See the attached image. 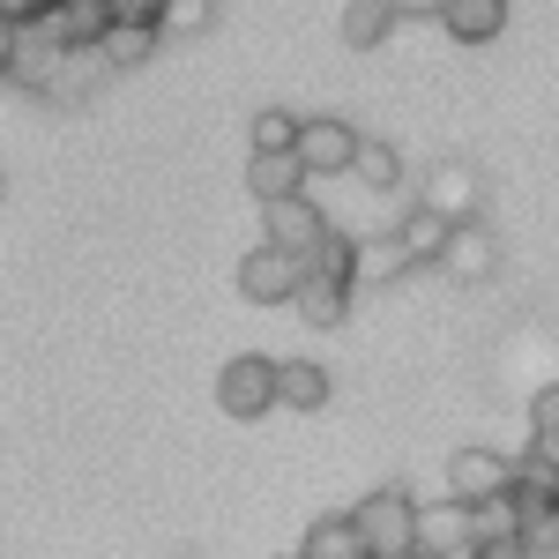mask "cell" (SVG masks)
Returning <instances> with one entry per match:
<instances>
[{
    "label": "cell",
    "instance_id": "4",
    "mask_svg": "<svg viewBox=\"0 0 559 559\" xmlns=\"http://www.w3.org/2000/svg\"><path fill=\"white\" fill-rule=\"evenodd\" d=\"M508 477H515V455H500V448H455L448 455V500H463V508L500 500Z\"/></svg>",
    "mask_w": 559,
    "mask_h": 559
},
{
    "label": "cell",
    "instance_id": "19",
    "mask_svg": "<svg viewBox=\"0 0 559 559\" xmlns=\"http://www.w3.org/2000/svg\"><path fill=\"white\" fill-rule=\"evenodd\" d=\"M530 455L545 471H559V381H545L530 395Z\"/></svg>",
    "mask_w": 559,
    "mask_h": 559
},
{
    "label": "cell",
    "instance_id": "17",
    "mask_svg": "<svg viewBox=\"0 0 559 559\" xmlns=\"http://www.w3.org/2000/svg\"><path fill=\"white\" fill-rule=\"evenodd\" d=\"M395 276H411V254L395 247V231L358 239V254H350V292H358V284H395Z\"/></svg>",
    "mask_w": 559,
    "mask_h": 559
},
{
    "label": "cell",
    "instance_id": "2",
    "mask_svg": "<svg viewBox=\"0 0 559 559\" xmlns=\"http://www.w3.org/2000/svg\"><path fill=\"white\" fill-rule=\"evenodd\" d=\"M216 411H224V418H269V411H276V358H261V350L224 358V373H216Z\"/></svg>",
    "mask_w": 559,
    "mask_h": 559
},
{
    "label": "cell",
    "instance_id": "14",
    "mask_svg": "<svg viewBox=\"0 0 559 559\" xmlns=\"http://www.w3.org/2000/svg\"><path fill=\"white\" fill-rule=\"evenodd\" d=\"M329 366H313V358H276V403L284 411H321L329 403Z\"/></svg>",
    "mask_w": 559,
    "mask_h": 559
},
{
    "label": "cell",
    "instance_id": "30",
    "mask_svg": "<svg viewBox=\"0 0 559 559\" xmlns=\"http://www.w3.org/2000/svg\"><path fill=\"white\" fill-rule=\"evenodd\" d=\"M471 559H522V545H471Z\"/></svg>",
    "mask_w": 559,
    "mask_h": 559
},
{
    "label": "cell",
    "instance_id": "20",
    "mask_svg": "<svg viewBox=\"0 0 559 559\" xmlns=\"http://www.w3.org/2000/svg\"><path fill=\"white\" fill-rule=\"evenodd\" d=\"M292 306H299V321H306V329H336V321L350 313V292H344V284H313V276H299Z\"/></svg>",
    "mask_w": 559,
    "mask_h": 559
},
{
    "label": "cell",
    "instance_id": "31",
    "mask_svg": "<svg viewBox=\"0 0 559 559\" xmlns=\"http://www.w3.org/2000/svg\"><path fill=\"white\" fill-rule=\"evenodd\" d=\"M0 68H8V23H0Z\"/></svg>",
    "mask_w": 559,
    "mask_h": 559
},
{
    "label": "cell",
    "instance_id": "5",
    "mask_svg": "<svg viewBox=\"0 0 559 559\" xmlns=\"http://www.w3.org/2000/svg\"><path fill=\"white\" fill-rule=\"evenodd\" d=\"M350 150H358V128H350V120H299V142H292L306 187H313V179L350 173Z\"/></svg>",
    "mask_w": 559,
    "mask_h": 559
},
{
    "label": "cell",
    "instance_id": "8",
    "mask_svg": "<svg viewBox=\"0 0 559 559\" xmlns=\"http://www.w3.org/2000/svg\"><path fill=\"white\" fill-rule=\"evenodd\" d=\"M38 31L60 45V52H97V38L112 31V15H105V0H45Z\"/></svg>",
    "mask_w": 559,
    "mask_h": 559
},
{
    "label": "cell",
    "instance_id": "7",
    "mask_svg": "<svg viewBox=\"0 0 559 559\" xmlns=\"http://www.w3.org/2000/svg\"><path fill=\"white\" fill-rule=\"evenodd\" d=\"M321 231H329V210H313V194H292V202H269V210H261V247H276V254H292V261H299Z\"/></svg>",
    "mask_w": 559,
    "mask_h": 559
},
{
    "label": "cell",
    "instance_id": "18",
    "mask_svg": "<svg viewBox=\"0 0 559 559\" xmlns=\"http://www.w3.org/2000/svg\"><path fill=\"white\" fill-rule=\"evenodd\" d=\"M165 31H150V23H112L105 38H97V68H142L150 52H157Z\"/></svg>",
    "mask_w": 559,
    "mask_h": 559
},
{
    "label": "cell",
    "instance_id": "27",
    "mask_svg": "<svg viewBox=\"0 0 559 559\" xmlns=\"http://www.w3.org/2000/svg\"><path fill=\"white\" fill-rule=\"evenodd\" d=\"M157 8H165V0H105L112 23H150V31H157Z\"/></svg>",
    "mask_w": 559,
    "mask_h": 559
},
{
    "label": "cell",
    "instance_id": "3",
    "mask_svg": "<svg viewBox=\"0 0 559 559\" xmlns=\"http://www.w3.org/2000/svg\"><path fill=\"white\" fill-rule=\"evenodd\" d=\"M477 202H485V187H477V173L463 165V157L426 165V179H418V210H432L440 224H477Z\"/></svg>",
    "mask_w": 559,
    "mask_h": 559
},
{
    "label": "cell",
    "instance_id": "25",
    "mask_svg": "<svg viewBox=\"0 0 559 559\" xmlns=\"http://www.w3.org/2000/svg\"><path fill=\"white\" fill-rule=\"evenodd\" d=\"M210 23H216V0H165L157 8V31H179V38H194Z\"/></svg>",
    "mask_w": 559,
    "mask_h": 559
},
{
    "label": "cell",
    "instance_id": "1",
    "mask_svg": "<svg viewBox=\"0 0 559 559\" xmlns=\"http://www.w3.org/2000/svg\"><path fill=\"white\" fill-rule=\"evenodd\" d=\"M411 522H418V492L411 485H373L350 508V530H358L366 559H411Z\"/></svg>",
    "mask_w": 559,
    "mask_h": 559
},
{
    "label": "cell",
    "instance_id": "22",
    "mask_svg": "<svg viewBox=\"0 0 559 559\" xmlns=\"http://www.w3.org/2000/svg\"><path fill=\"white\" fill-rule=\"evenodd\" d=\"M350 179H366L373 194L403 187V157H395V142H366V134H358V150H350Z\"/></svg>",
    "mask_w": 559,
    "mask_h": 559
},
{
    "label": "cell",
    "instance_id": "23",
    "mask_svg": "<svg viewBox=\"0 0 559 559\" xmlns=\"http://www.w3.org/2000/svg\"><path fill=\"white\" fill-rule=\"evenodd\" d=\"M388 31H395L388 0H350V8H344V45H350V52H373V45H388Z\"/></svg>",
    "mask_w": 559,
    "mask_h": 559
},
{
    "label": "cell",
    "instance_id": "13",
    "mask_svg": "<svg viewBox=\"0 0 559 559\" xmlns=\"http://www.w3.org/2000/svg\"><path fill=\"white\" fill-rule=\"evenodd\" d=\"M432 23H448L455 45H492L500 31H508V0H440Z\"/></svg>",
    "mask_w": 559,
    "mask_h": 559
},
{
    "label": "cell",
    "instance_id": "24",
    "mask_svg": "<svg viewBox=\"0 0 559 559\" xmlns=\"http://www.w3.org/2000/svg\"><path fill=\"white\" fill-rule=\"evenodd\" d=\"M515 537H522V515L508 508V492L471 508V545H515Z\"/></svg>",
    "mask_w": 559,
    "mask_h": 559
},
{
    "label": "cell",
    "instance_id": "11",
    "mask_svg": "<svg viewBox=\"0 0 559 559\" xmlns=\"http://www.w3.org/2000/svg\"><path fill=\"white\" fill-rule=\"evenodd\" d=\"M239 292L254 306H292V292H299V261L276 254V247H254V254L239 261Z\"/></svg>",
    "mask_w": 559,
    "mask_h": 559
},
{
    "label": "cell",
    "instance_id": "33",
    "mask_svg": "<svg viewBox=\"0 0 559 559\" xmlns=\"http://www.w3.org/2000/svg\"><path fill=\"white\" fill-rule=\"evenodd\" d=\"M284 559H299V552H284Z\"/></svg>",
    "mask_w": 559,
    "mask_h": 559
},
{
    "label": "cell",
    "instance_id": "9",
    "mask_svg": "<svg viewBox=\"0 0 559 559\" xmlns=\"http://www.w3.org/2000/svg\"><path fill=\"white\" fill-rule=\"evenodd\" d=\"M432 269H448L455 284H485V276L500 269V239H492L485 224H448V247H440Z\"/></svg>",
    "mask_w": 559,
    "mask_h": 559
},
{
    "label": "cell",
    "instance_id": "32",
    "mask_svg": "<svg viewBox=\"0 0 559 559\" xmlns=\"http://www.w3.org/2000/svg\"><path fill=\"white\" fill-rule=\"evenodd\" d=\"M179 559H194V552H179Z\"/></svg>",
    "mask_w": 559,
    "mask_h": 559
},
{
    "label": "cell",
    "instance_id": "29",
    "mask_svg": "<svg viewBox=\"0 0 559 559\" xmlns=\"http://www.w3.org/2000/svg\"><path fill=\"white\" fill-rule=\"evenodd\" d=\"M388 15H395V23H432L440 0H388Z\"/></svg>",
    "mask_w": 559,
    "mask_h": 559
},
{
    "label": "cell",
    "instance_id": "21",
    "mask_svg": "<svg viewBox=\"0 0 559 559\" xmlns=\"http://www.w3.org/2000/svg\"><path fill=\"white\" fill-rule=\"evenodd\" d=\"M299 559H366V545H358V530H350V515H321L313 530H306Z\"/></svg>",
    "mask_w": 559,
    "mask_h": 559
},
{
    "label": "cell",
    "instance_id": "6",
    "mask_svg": "<svg viewBox=\"0 0 559 559\" xmlns=\"http://www.w3.org/2000/svg\"><path fill=\"white\" fill-rule=\"evenodd\" d=\"M8 83L23 90H60V75H68V52L45 38L38 23H23V31H8V68H0Z\"/></svg>",
    "mask_w": 559,
    "mask_h": 559
},
{
    "label": "cell",
    "instance_id": "28",
    "mask_svg": "<svg viewBox=\"0 0 559 559\" xmlns=\"http://www.w3.org/2000/svg\"><path fill=\"white\" fill-rule=\"evenodd\" d=\"M45 15V0H0V23H8V31H23V23H38Z\"/></svg>",
    "mask_w": 559,
    "mask_h": 559
},
{
    "label": "cell",
    "instance_id": "26",
    "mask_svg": "<svg viewBox=\"0 0 559 559\" xmlns=\"http://www.w3.org/2000/svg\"><path fill=\"white\" fill-rule=\"evenodd\" d=\"M292 142H299V112H284V105L254 112V150H292Z\"/></svg>",
    "mask_w": 559,
    "mask_h": 559
},
{
    "label": "cell",
    "instance_id": "15",
    "mask_svg": "<svg viewBox=\"0 0 559 559\" xmlns=\"http://www.w3.org/2000/svg\"><path fill=\"white\" fill-rule=\"evenodd\" d=\"M395 247L411 254V269H432V261H440V247H448V224L411 202V210H395Z\"/></svg>",
    "mask_w": 559,
    "mask_h": 559
},
{
    "label": "cell",
    "instance_id": "16",
    "mask_svg": "<svg viewBox=\"0 0 559 559\" xmlns=\"http://www.w3.org/2000/svg\"><path fill=\"white\" fill-rule=\"evenodd\" d=\"M350 254H358V239L329 224V231L299 254V276H313V284H344V292H350Z\"/></svg>",
    "mask_w": 559,
    "mask_h": 559
},
{
    "label": "cell",
    "instance_id": "12",
    "mask_svg": "<svg viewBox=\"0 0 559 559\" xmlns=\"http://www.w3.org/2000/svg\"><path fill=\"white\" fill-rule=\"evenodd\" d=\"M247 194H254L261 210H269V202H292V194H306L299 157H292V150H254V157H247Z\"/></svg>",
    "mask_w": 559,
    "mask_h": 559
},
{
    "label": "cell",
    "instance_id": "10",
    "mask_svg": "<svg viewBox=\"0 0 559 559\" xmlns=\"http://www.w3.org/2000/svg\"><path fill=\"white\" fill-rule=\"evenodd\" d=\"M411 552H418V559L471 552V508H463V500H440V508H418V522H411Z\"/></svg>",
    "mask_w": 559,
    "mask_h": 559
}]
</instances>
